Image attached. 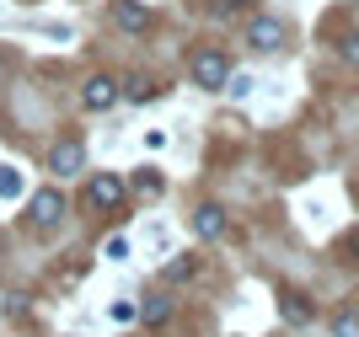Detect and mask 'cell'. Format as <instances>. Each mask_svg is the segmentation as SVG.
Instances as JSON below:
<instances>
[{
    "instance_id": "obj_3",
    "label": "cell",
    "mask_w": 359,
    "mask_h": 337,
    "mask_svg": "<svg viewBox=\"0 0 359 337\" xmlns=\"http://www.w3.org/2000/svg\"><path fill=\"white\" fill-rule=\"evenodd\" d=\"M113 102H118V81H107V75H91V81H86V107H91V113H107Z\"/></svg>"
},
{
    "instance_id": "obj_10",
    "label": "cell",
    "mask_w": 359,
    "mask_h": 337,
    "mask_svg": "<svg viewBox=\"0 0 359 337\" xmlns=\"http://www.w3.org/2000/svg\"><path fill=\"white\" fill-rule=\"evenodd\" d=\"M332 337H359V310H344V316L332 322Z\"/></svg>"
},
{
    "instance_id": "obj_2",
    "label": "cell",
    "mask_w": 359,
    "mask_h": 337,
    "mask_svg": "<svg viewBox=\"0 0 359 337\" xmlns=\"http://www.w3.org/2000/svg\"><path fill=\"white\" fill-rule=\"evenodd\" d=\"M123 193H129V188H123V177L97 172V177L86 182V204H97V209H118V204H123Z\"/></svg>"
},
{
    "instance_id": "obj_8",
    "label": "cell",
    "mask_w": 359,
    "mask_h": 337,
    "mask_svg": "<svg viewBox=\"0 0 359 337\" xmlns=\"http://www.w3.org/2000/svg\"><path fill=\"white\" fill-rule=\"evenodd\" d=\"M60 214H65L60 193H38V198H32V220H38V225H60Z\"/></svg>"
},
{
    "instance_id": "obj_15",
    "label": "cell",
    "mask_w": 359,
    "mask_h": 337,
    "mask_svg": "<svg viewBox=\"0 0 359 337\" xmlns=\"http://www.w3.org/2000/svg\"><path fill=\"white\" fill-rule=\"evenodd\" d=\"M252 0H220V11H247Z\"/></svg>"
},
{
    "instance_id": "obj_16",
    "label": "cell",
    "mask_w": 359,
    "mask_h": 337,
    "mask_svg": "<svg viewBox=\"0 0 359 337\" xmlns=\"http://www.w3.org/2000/svg\"><path fill=\"white\" fill-rule=\"evenodd\" d=\"M344 54H348V59H359V38H348V48H344Z\"/></svg>"
},
{
    "instance_id": "obj_5",
    "label": "cell",
    "mask_w": 359,
    "mask_h": 337,
    "mask_svg": "<svg viewBox=\"0 0 359 337\" xmlns=\"http://www.w3.org/2000/svg\"><path fill=\"white\" fill-rule=\"evenodd\" d=\"M247 43H252V48H279V43H285V27H279L273 16H257L252 27H247Z\"/></svg>"
},
{
    "instance_id": "obj_14",
    "label": "cell",
    "mask_w": 359,
    "mask_h": 337,
    "mask_svg": "<svg viewBox=\"0 0 359 337\" xmlns=\"http://www.w3.org/2000/svg\"><path fill=\"white\" fill-rule=\"evenodd\" d=\"M129 97H135V102H150V97H156V86H150V81H135V91H129Z\"/></svg>"
},
{
    "instance_id": "obj_6",
    "label": "cell",
    "mask_w": 359,
    "mask_h": 337,
    "mask_svg": "<svg viewBox=\"0 0 359 337\" xmlns=\"http://www.w3.org/2000/svg\"><path fill=\"white\" fill-rule=\"evenodd\" d=\"M194 231L204 235V241H215V235H225V209H220V204H204V209H198V214H194Z\"/></svg>"
},
{
    "instance_id": "obj_4",
    "label": "cell",
    "mask_w": 359,
    "mask_h": 337,
    "mask_svg": "<svg viewBox=\"0 0 359 337\" xmlns=\"http://www.w3.org/2000/svg\"><path fill=\"white\" fill-rule=\"evenodd\" d=\"M48 166H54V172H65V177H70V172H81V166H86V150L75 145V139H60V145L48 150Z\"/></svg>"
},
{
    "instance_id": "obj_12",
    "label": "cell",
    "mask_w": 359,
    "mask_h": 337,
    "mask_svg": "<svg viewBox=\"0 0 359 337\" xmlns=\"http://www.w3.org/2000/svg\"><path fill=\"white\" fill-rule=\"evenodd\" d=\"M285 316H290V322H306V316H311V305H306L300 294H290V300H285Z\"/></svg>"
},
{
    "instance_id": "obj_13",
    "label": "cell",
    "mask_w": 359,
    "mask_h": 337,
    "mask_svg": "<svg viewBox=\"0 0 359 337\" xmlns=\"http://www.w3.org/2000/svg\"><path fill=\"white\" fill-rule=\"evenodd\" d=\"M107 316H113V322H135V316H140V310H135V305H129V300H118V305H113V310H107Z\"/></svg>"
},
{
    "instance_id": "obj_11",
    "label": "cell",
    "mask_w": 359,
    "mask_h": 337,
    "mask_svg": "<svg viewBox=\"0 0 359 337\" xmlns=\"http://www.w3.org/2000/svg\"><path fill=\"white\" fill-rule=\"evenodd\" d=\"M140 316H145V322H150V326H161V322H166V316H172V300H150V305H145V310H140Z\"/></svg>"
},
{
    "instance_id": "obj_1",
    "label": "cell",
    "mask_w": 359,
    "mask_h": 337,
    "mask_svg": "<svg viewBox=\"0 0 359 337\" xmlns=\"http://www.w3.org/2000/svg\"><path fill=\"white\" fill-rule=\"evenodd\" d=\"M225 81H231V64H225V54H215V48L194 54V86H204V91H220Z\"/></svg>"
},
{
    "instance_id": "obj_9",
    "label": "cell",
    "mask_w": 359,
    "mask_h": 337,
    "mask_svg": "<svg viewBox=\"0 0 359 337\" xmlns=\"http://www.w3.org/2000/svg\"><path fill=\"white\" fill-rule=\"evenodd\" d=\"M0 198H22V172L16 166H0Z\"/></svg>"
},
{
    "instance_id": "obj_7",
    "label": "cell",
    "mask_w": 359,
    "mask_h": 337,
    "mask_svg": "<svg viewBox=\"0 0 359 337\" xmlns=\"http://www.w3.org/2000/svg\"><path fill=\"white\" fill-rule=\"evenodd\" d=\"M113 22L129 27V32H145L150 27V11H145V6H135V0H118V6H113Z\"/></svg>"
}]
</instances>
